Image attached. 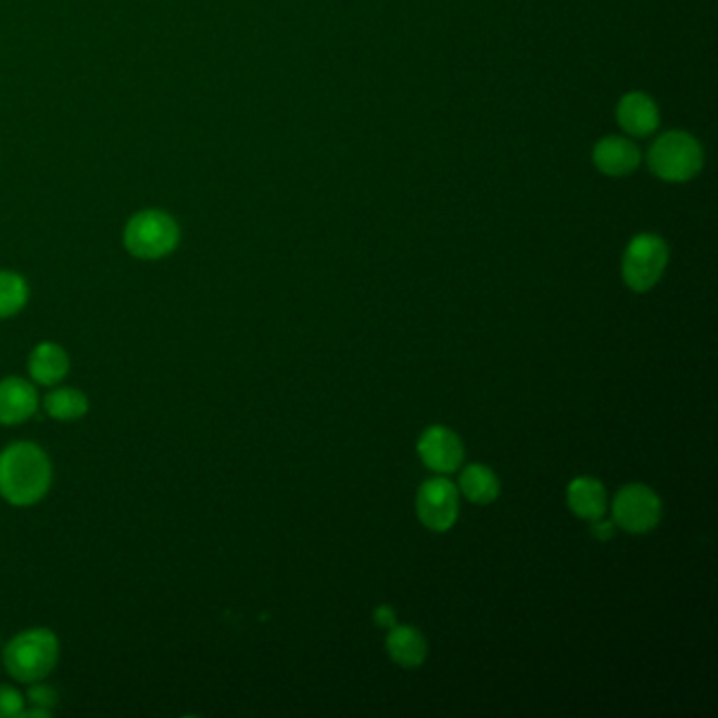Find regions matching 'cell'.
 <instances>
[{"label": "cell", "mask_w": 718, "mask_h": 718, "mask_svg": "<svg viewBox=\"0 0 718 718\" xmlns=\"http://www.w3.org/2000/svg\"><path fill=\"white\" fill-rule=\"evenodd\" d=\"M51 487V464L35 443H15L0 453V495L13 506H33Z\"/></svg>", "instance_id": "1"}, {"label": "cell", "mask_w": 718, "mask_h": 718, "mask_svg": "<svg viewBox=\"0 0 718 718\" xmlns=\"http://www.w3.org/2000/svg\"><path fill=\"white\" fill-rule=\"evenodd\" d=\"M60 657V641L47 628H33L17 634L2 653L7 672L22 683H38L49 677Z\"/></svg>", "instance_id": "2"}, {"label": "cell", "mask_w": 718, "mask_h": 718, "mask_svg": "<svg viewBox=\"0 0 718 718\" xmlns=\"http://www.w3.org/2000/svg\"><path fill=\"white\" fill-rule=\"evenodd\" d=\"M179 226L167 211L143 209L125 226V247L137 260H163L179 244Z\"/></svg>", "instance_id": "3"}, {"label": "cell", "mask_w": 718, "mask_h": 718, "mask_svg": "<svg viewBox=\"0 0 718 718\" xmlns=\"http://www.w3.org/2000/svg\"><path fill=\"white\" fill-rule=\"evenodd\" d=\"M702 148L695 137L670 131L655 139L650 150V169L666 181H686L702 172Z\"/></svg>", "instance_id": "4"}, {"label": "cell", "mask_w": 718, "mask_h": 718, "mask_svg": "<svg viewBox=\"0 0 718 718\" xmlns=\"http://www.w3.org/2000/svg\"><path fill=\"white\" fill-rule=\"evenodd\" d=\"M666 266H668L666 242L655 235H639L630 240L623 253L621 274L632 291L643 293L657 285Z\"/></svg>", "instance_id": "5"}, {"label": "cell", "mask_w": 718, "mask_h": 718, "mask_svg": "<svg viewBox=\"0 0 718 718\" xmlns=\"http://www.w3.org/2000/svg\"><path fill=\"white\" fill-rule=\"evenodd\" d=\"M662 520V500L639 482L626 484L614 500V522L630 533H647Z\"/></svg>", "instance_id": "6"}, {"label": "cell", "mask_w": 718, "mask_h": 718, "mask_svg": "<svg viewBox=\"0 0 718 718\" xmlns=\"http://www.w3.org/2000/svg\"><path fill=\"white\" fill-rule=\"evenodd\" d=\"M415 508L419 520L430 531H449L459 514V495L455 484L446 479L426 480L417 491Z\"/></svg>", "instance_id": "7"}, {"label": "cell", "mask_w": 718, "mask_h": 718, "mask_svg": "<svg viewBox=\"0 0 718 718\" xmlns=\"http://www.w3.org/2000/svg\"><path fill=\"white\" fill-rule=\"evenodd\" d=\"M417 453L426 468L439 475L455 473L464 462V445L459 437L445 426L428 428L417 443Z\"/></svg>", "instance_id": "8"}, {"label": "cell", "mask_w": 718, "mask_h": 718, "mask_svg": "<svg viewBox=\"0 0 718 718\" xmlns=\"http://www.w3.org/2000/svg\"><path fill=\"white\" fill-rule=\"evenodd\" d=\"M38 405L35 386L22 377L0 381V424L15 426L26 421Z\"/></svg>", "instance_id": "9"}, {"label": "cell", "mask_w": 718, "mask_h": 718, "mask_svg": "<svg viewBox=\"0 0 718 718\" xmlns=\"http://www.w3.org/2000/svg\"><path fill=\"white\" fill-rule=\"evenodd\" d=\"M641 163V152L634 141L626 137H605L594 148V165L605 175L621 177L634 172Z\"/></svg>", "instance_id": "10"}, {"label": "cell", "mask_w": 718, "mask_h": 718, "mask_svg": "<svg viewBox=\"0 0 718 718\" xmlns=\"http://www.w3.org/2000/svg\"><path fill=\"white\" fill-rule=\"evenodd\" d=\"M617 121L628 136L645 137L659 125V112L645 93H628L617 103Z\"/></svg>", "instance_id": "11"}, {"label": "cell", "mask_w": 718, "mask_h": 718, "mask_svg": "<svg viewBox=\"0 0 718 718\" xmlns=\"http://www.w3.org/2000/svg\"><path fill=\"white\" fill-rule=\"evenodd\" d=\"M567 504L571 513L583 520L603 518L607 511V491L601 480L592 477H578L567 487Z\"/></svg>", "instance_id": "12"}, {"label": "cell", "mask_w": 718, "mask_h": 718, "mask_svg": "<svg viewBox=\"0 0 718 718\" xmlns=\"http://www.w3.org/2000/svg\"><path fill=\"white\" fill-rule=\"evenodd\" d=\"M386 647L394 664L403 668H419L426 662L428 643L413 626H394L386 639Z\"/></svg>", "instance_id": "13"}, {"label": "cell", "mask_w": 718, "mask_h": 718, "mask_svg": "<svg viewBox=\"0 0 718 718\" xmlns=\"http://www.w3.org/2000/svg\"><path fill=\"white\" fill-rule=\"evenodd\" d=\"M28 369H30L33 379L38 381V383H42V386L58 383V381H62L64 377L68 376V354L58 343H38L35 350H33V354H30Z\"/></svg>", "instance_id": "14"}, {"label": "cell", "mask_w": 718, "mask_h": 718, "mask_svg": "<svg viewBox=\"0 0 718 718\" xmlns=\"http://www.w3.org/2000/svg\"><path fill=\"white\" fill-rule=\"evenodd\" d=\"M459 489L473 504H491L500 495V479L491 468L470 464L459 477Z\"/></svg>", "instance_id": "15"}, {"label": "cell", "mask_w": 718, "mask_h": 718, "mask_svg": "<svg viewBox=\"0 0 718 718\" xmlns=\"http://www.w3.org/2000/svg\"><path fill=\"white\" fill-rule=\"evenodd\" d=\"M45 407H47V413L53 417V419H60V421H74V419H80L87 410H89V401L87 396L76 390V388H60L55 392H51L47 399H45Z\"/></svg>", "instance_id": "16"}, {"label": "cell", "mask_w": 718, "mask_h": 718, "mask_svg": "<svg viewBox=\"0 0 718 718\" xmlns=\"http://www.w3.org/2000/svg\"><path fill=\"white\" fill-rule=\"evenodd\" d=\"M28 285L17 273L0 270V318L17 314L28 302Z\"/></svg>", "instance_id": "17"}, {"label": "cell", "mask_w": 718, "mask_h": 718, "mask_svg": "<svg viewBox=\"0 0 718 718\" xmlns=\"http://www.w3.org/2000/svg\"><path fill=\"white\" fill-rule=\"evenodd\" d=\"M24 704V695L17 689L0 684V718L22 717Z\"/></svg>", "instance_id": "18"}, {"label": "cell", "mask_w": 718, "mask_h": 718, "mask_svg": "<svg viewBox=\"0 0 718 718\" xmlns=\"http://www.w3.org/2000/svg\"><path fill=\"white\" fill-rule=\"evenodd\" d=\"M592 533L601 542L612 540L614 533H616V522L614 520H605V518H596V520H592Z\"/></svg>", "instance_id": "19"}, {"label": "cell", "mask_w": 718, "mask_h": 718, "mask_svg": "<svg viewBox=\"0 0 718 718\" xmlns=\"http://www.w3.org/2000/svg\"><path fill=\"white\" fill-rule=\"evenodd\" d=\"M30 700L35 706H53L55 693L42 684H36L35 689H30Z\"/></svg>", "instance_id": "20"}, {"label": "cell", "mask_w": 718, "mask_h": 718, "mask_svg": "<svg viewBox=\"0 0 718 718\" xmlns=\"http://www.w3.org/2000/svg\"><path fill=\"white\" fill-rule=\"evenodd\" d=\"M374 619H376V623L379 628H386V630H390V628L396 626V614H394V609L388 607V605H379L376 609V614H374Z\"/></svg>", "instance_id": "21"}]
</instances>
